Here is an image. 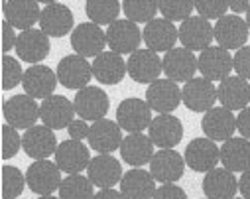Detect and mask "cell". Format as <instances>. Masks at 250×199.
<instances>
[{"label": "cell", "instance_id": "1", "mask_svg": "<svg viewBox=\"0 0 250 199\" xmlns=\"http://www.w3.org/2000/svg\"><path fill=\"white\" fill-rule=\"evenodd\" d=\"M55 73H57L59 85H63L65 89H71V91H81L91 83L93 63H89V59L83 55L71 53L59 59Z\"/></svg>", "mask_w": 250, "mask_h": 199}, {"label": "cell", "instance_id": "2", "mask_svg": "<svg viewBox=\"0 0 250 199\" xmlns=\"http://www.w3.org/2000/svg\"><path fill=\"white\" fill-rule=\"evenodd\" d=\"M2 116L8 124H12L18 130H28L36 126L40 118V105L38 99L22 93V95H12L10 99L4 101L2 105Z\"/></svg>", "mask_w": 250, "mask_h": 199}, {"label": "cell", "instance_id": "3", "mask_svg": "<svg viewBox=\"0 0 250 199\" xmlns=\"http://www.w3.org/2000/svg\"><path fill=\"white\" fill-rule=\"evenodd\" d=\"M144 42L142 30L136 22L130 20H116L110 26H106V45L110 51L120 55H130L136 49H140V44Z\"/></svg>", "mask_w": 250, "mask_h": 199}, {"label": "cell", "instance_id": "4", "mask_svg": "<svg viewBox=\"0 0 250 199\" xmlns=\"http://www.w3.org/2000/svg\"><path fill=\"white\" fill-rule=\"evenodd\" d=\"M197 67L201 77L209 79V81H223L227 79L232 69H234V63H232V53L221 45H209L207 49H203L197 57Z\"/></svg>", "mask_w": 250, "mask_h": 199}, {"label": "cell", "instance_id": "5", "mask_svg": "<svg viewBox=\"0 0 250 199\" xmlns=\"http://www.w3.org/2000/svg\"><path fill=\"white\" fill-rule=\"evenodd\" d=\"M126 67H128L130 79L140 85H150V83L158 81L160 75L164 73V65H162L160 55L148 47L136 49L134 53H130L126 59Z\"/></svg>", "mask_w": 250, "mask_h": 199}, {"label": "cell", "instance_id": "6", "mask_svg": "<svg viewBox=\"0 0 250 199\" xmlns=\"http://www.w3.org/2000/svg\"><path fill=\"white\" fill-rule=\"evenodd\" d=\"M116 122L128 134L144 132L152 122V109L142 99H134V97L124 99L116 107Z\"/></svg>", "mask_w": 250, "mask_h": 199}, {"label": "cell", "instance_id": "7", "mask_svg": "<svg viewBox=\"0 0 250 199\" xmlns=\"http://www.w3.org/2000/svg\"><path fill=\"white\" fill-rule=\"evenodd\" d=\"M219 101L217 85L205 77H193L181 89V103L193 112H207Z\"/></svg>", "mask_w": 250, "mask_h": 199}, {"label": "cell", "instance_id": "8", "mask_svg": "<svg viewBox=\"0 0 250 199\" xmlns=\"http://www.w3.org/2000/svg\"><path fill=\"white\" fill-rule=\"evenodd\" d=\"M61 181L63 177H61L59 166L49 160H34L26 172V183L38 195H53Z\"/></svg>", "mask_w": 250, "mask_h": 199}, {"label": "cell", "instance_id": "9", "mask_svg": "<svg viewBox=\"0 0 250 199\" xmlns=\"http://www.w3.org/2000/svg\"><path fill=\"white\" fill-rule=\"evenodd\" d=\"M162 65H164L166 77L175 81V83H187L189 79H193L195 73L199 71L195 53L191 49L183 47V45L169 49L162 57Z\"/></svg>", "mask_w": 250, "mask_h": 199}, {"label": "cell", "instance_id": "10", "mask_svg": "<svg viewBox=\"0 0 250 199\" xmlns=\"http://www.w3.org/2000/svg\"><path fill=\"white\" fill-rule=\"evenodd\" d=\"M177 30H179L181 45L191 51H203L215 40V26L211 24V20H207L199 14L183 20Z\"/></svg>", "mask_w": 250, "mask_h": 199}, {"label": "cell", "instance_id": "11", "mask_svg": "<svg viewBox=\"0 0 250 199\" xmlns=\"http://www.w3.org/2000/svg\"><path fill=\"white\" fill-rule=\"evenodd\" d=\"M73 105H75L77 116H81L87 122L89 120L97 122V120L106 116V112L110 109V99H108L104 89L95 87V85H87L85 89L77 91V95L73 99Z\"/></svg>", "mask_w": 250, "mask_h": 199}, {"label": "cell", "instance_id": "12", "mask_svg": "<svg viewBox=\"0 0 250 199\" xmlns=\"http://www.w3.org/2000/svg\"><path fill=\"white\" fill-rule=\"evenodd\" d=\"M71 47L77 55L83 57H97L106 47V32L95 22L77 24L71 32Z\"/></svg>", "mask_w": 250, "mask_h": 199}, {"label": "cell", "instance_id": "13", "mask_svg": "<svg viewBox=\"0 0 250 199\" xmlns=\"http://www.w3.org/2000/svg\"><path fill=\"white\" fill-rule=\"evenodd\" d=\"M185 166H189L193 172H211L213 168H217V164H221V148L217 146L215 140L211 138H193L185 148Z\"/></svg>", "mask_w": 250, "mask_h": 199}, {"label": "cell", "instance_id": "14", "mask_svg": "<svg viewBox=\"0 0 250 199\" xmlns=\"http://www.w3.org/2000/svg\"><path fill=\"white\" fill-rule=\"evenodd\" d=\"M55 132L45 124H36L22 134V150L32 160H47L57 150Z\"/></svg>", "mask_w": 250, "mask_h": 199}, {"label": "cell", "instance_id": "15", "mask_svg": "<svg viewBox=\"0 0 250 199\" xmlns=\"http://www.w3.org/2000/svg\"><path fill=\"white\" fill-rule=\"evenodd\" d=\"M75 105L63 95H51L40 105V120L51 130L67 128L75 120Z\"/></svg>", "mask_w": 250, "mask_h": 199}, {"label": "cell", "instance_id": "16", "mask_svg": "<svg viewBox=\"0 0 250 199\" xmlns=\"http://www.w3.org/2000/svg\"><path fill=\"white\" fill-rule=\"evenodd\" d=\"M16 55L20 61L38 65L42 63L49 51H51V44H49V36L43 30L38 28H30L18 34V42H16Z\"/></svg>", "mask_w": 250, "mask_h": 199}, {"label": "cell", "instance_id": "17", "mask_svg": "<svg viewBox=\"0 0 250 199\" xmlns=\"http://www.w3.org/2000/svg\"><path fill=\"white\" fill-rule=\"evenodd\" d=\"M146 103L158 114H169L181 105V89L171 79H158L146 89Z\"/></svg>", "mask_w": 250, "mask_h": 199}, {"label": "cell", "instance_id": "18", "mask_svg": "<svg viewBox=\"0 0 250 199\" xmlns=\"http://www.w3.org/2000/svg\"><path fill=\"white\" fill-rule=\"evenodd\" d=\"M89 148L99 154H112L114 150H120L122 146V128L116 120L101 118L91 124L89 132Z\"/></svg>", "mask_w": 250, "mask_h": 199}, {"label": "cell", "instance_id": "19", "mask_svg": "<svg viewBox=\"0 0 250 199\" xmlns=\"http://www.w3.org/2000/svg\"><path fill=\"white\" fill-rule=\"evenodd\" d=\"M248 32H250V28H248L246 20H242L238 14H227L223 18H219L215 24L217 45H221L229 51L244 47L248 42Z\"/></svg>", "mask_w": 250, "mask_h": 199}, {"label": "cell", "instance_id": "20", "mask_svg": "<svg viewBox=\"0 0 250 199\" xmlns=\"http://www.w3.org/2000/svg\"><path fill=\"white\" fill-rule=\"evenodd\" d=\"M89 162H91L89 148L81 140H73V138L63 140V142H59L55 150V164L67 176L81 174L83 170L89 168Z\"/></svg>", "mask_w": 250, "mask_h": 199}, {"label": "cell", "instance_id": "21", "mask_svg": "<svg viewBox=\"0 0 250 199\" xmlns=\"http://www.w3.org/2000/svg\"><path fill=\"white\" fill-rule=\"evenodd\" d=\"M183 170L185 158L173 148H160L150 162V174L160 183H175L177 179H181Z\"/></svg>", "mask_w": 250, "mask_h": 199}, {"label": "cell", "instance_id": "22", "mask_svg": "<svg viewBox=\"0 0 250 199\" xmlns=\"http://www.w3.org/2000/svg\"><path fill=\"white\" fill-rule=\"evenodd\" d=\"M201 128L207 138L215 142H225L232 138V134L236 132V116L225 107H213L203 114Z\"/></svg>", "mask_w": 250, "mask_h": 199}, {"label": "cell", "instance_id": "23", "mask_svg": "<svg viewBox=\"0 0 250 199\" xmlns=\"http://www.w3.org/2000/svg\"><path fill=\"white\" fill-rule=\"evenodd\" d=\"M73 26H75V18L69 6L61 2L43 6L40 16V30H43L49 38H63L75 30Z\"/></svg>", "mask_w": 250, "mask_h": 199}, {"label": "cell", "instance_id": "24", "mask_svg": "<svg viewBox=\"0 0 250 199\" xmlns=\"http://www.w3.org/2000/svg\"><path fill=\"white\" fill-rule=\"evenodd\" d=\"M142 36H144L146 47L156 53L160 51L167 53L179 42V30L167 18H154L152 22H148L142 30Z\"/></svg>", "mask_w": 250, "mask_h": 199}, {"label": "cell", "instance_id": "25", "mask_svg": "<svg viewBox=\"0 0 250 199\" xmlns=\"http://www.w3.org/2000/svg\"><path fill=\"white\" fill-rule=\"evenodd\" d=\"M57 73L47 67V65H32V67L26 69L24 73V81H22V87H24V93L38 99V101H43L47 97L53 95L55 87H57Z\"/></svg>", "mask_w": 250, "mask_h": 199}, {"label": "cell", "instance_id": "26", "mask_svg": "<svg viewBox=\"0 0 250 199\" xmlns=\"http://www.w3.org/2000/svg\"><path fill=\"white\" fill-rule=\"evenodd\" d=\"M148 136L158 148H175L183 138V124L177 116L158 114L148 126Z\"/></svg>", "mask_w": 250, "mask_h": 199}, {"label": "cell", "instance_id": "27", "mask_svg": "<svg viewBox=\"0 0 250 199\" xmlns=\"http://www.w3.org/2000/svg\"><path fill=\"white\" fill-rule=\"evenodd\" d=\"M122 166L112 154H99L91 158L87 168V177L101 189L114 187L122 179Z\"/></svg>", "mask_w": 250, "mask_h": 199}, {"label": "cell", "instance_id": "28", "mask_svg": "<svg viewBox=\"0 0 250 199\" xmlns=\"http://www.w3.org/2000/svg\"><path fill=\"white\" fill-rule=\"evenodd\" d=\"M217 97L221 107L229 109V111H242L248 107L250 103V85L248 79L240 77V75H229L227 79H223L217 87Z\"/></svg>", "mask_w": 250, "mask_h": 199}, {"label": "cell", "instance_id": "29", "mask_svg": "<svg viewBox=\"0 0 250 199\" xmlns=\"http://www.w3.org/2000/svg\"><path fill=\"white\" fill-rule=\"evenodd\" d=\"M128 73L126 61L120 53L114 51H103L93 61V77L101 85H118Z\"/></svg>", "mask_w": 250, "mask_h": 199}, {"label": "cell", "instance_id": "30", "mask_svg": "<svg viewBox=\"0 0 250 199\" xmlns=\"http://www.w3.org/2000/svg\"><path fill=\"white\" fill-rule=\"evenodd\" d=\"M120 154H122L124 164H128L132 168H142V166L152 162L156 152H154V142L148 134L134 132V134L124 136L122 146H120Z\"/></svg>", "mask_w": 250, "mask_h": 199}, {"label": "cell", "instance_id": "31", "mask_svg": "<svg viewBox=\"0 0 250 199\" xmlns=\"http://www.w3.org/2000/svg\"><path fill=\"white\" fill-rule=\"evenodd\" d=\"M2 12H4V20H8L20 32L34 28V24H40V16H42L38 0H6Z\"/></svg>", "mask_w": 250, "mask_h": 199}, {"label": "cell", "instance_id": "32", "mask_svg": "<svg viewBox=\"0 0 250 199\" xmlns=\"http://www.w3.org/2000/svg\"><path fill=\"white\" fill-rule=\"evenodd\" d=\"M203 193L207 199H234L238 193V179L227 168H213L203 177Z\"/></svg>", "mask_w": 250, "mask_h": 199}, {"label": "cell", "instance_id": "33", "mask_svg": "<svg viewBox=\"0 0 250 199\" xmlns=\"http://www.w3.org/2000/svg\"><path fill=\"white\" fill-rule=\"evenodd\" d=\"M156 189V179L150 170L132 168L120 179V191L126 199H152Z\"/></svg>", "mask_w": 250, "mask_h": 199}, {"label": "cell", "instance_id": "34", "mask_svg": "<svg viewBox=\"0 0 250 199\" xmlns=\"http://www.w3.org/2000/svg\"><path fill=\"white\" fill-rule=\"evenodd\" d=\"M221 164L223 168L242 174L250 168V140L244 136H232L221 146Z\"/></svg>", "mask_w": 250, "mask_h": 199}, {"label": "cell", "instance_id": "35", "mask_svg": "<svg viewBox=\"0 0 250 199\" xmlns=\"http://www.w3.org/2000/svg\"><path fill=\"white\" fill-rule=\"evenodd\" d=\"M57 191H59V199H93L95 183L81 174H71L63 177Z\"/></svg>", "mask_w": 250, "mask_h": 199}, {"label": "cell", "instance_id": "36", "mask_svg": "<svg viewBox=\"0 0 250 199\" xmlns=\"http://www.w3.org/2000/svg\"><path fill=\"white\" fill-rule=\"evenodd\" d=\"M85 14L91 22L99 26H110L118 20L120 14V2L118 0H87Z\"/></svg>", "mask_w": 250, "mask_h": 199}, {"label": "cell", "instance_id": "37", "mask_svg": "<svg viewBox=\"0 0 250 199\" xmlns=\"http://www.w3.org/2000/svg\"><path fill=\"white\" fill-rule=\"evenodd\" d=\"M124 16L136 24H148L160 12L158 0H122Z\"/></svg>", "mask_w": 250, "mask_h": 199}, {"label": "cell", "instance_id": "38", "mask_svg": "<svg viewBox=\"0 0 250 199\" xmlns=\"http://www.w3.org/2000/svg\"><path fill=\"white\" fill-rule=\"evenodd\" d=\"M162 18H167L169 22H183L191 18L195 10V0H158Z\"/></svg>", "mask_w": 250, "mask_h": 199}, {"label": "cell", "instance_id": "39", "mask_svg": "<svg viewBox=\"0 0 250 199\" xmlns=\"http://www.w3.org/2000/svg\"><path fill=\"white\" fill-rule=\"evenodd\" d=\"M26 187V174L16 166H2V199H16Z\"/></svg>", "mask_w": 250, "mask_h": 199}, {"label": "cell", "instance_id": "40", "mask_svg": "<svg viewBox=\"0 0 250 199\" xmlns=\"http://www.w3.org/2000/svg\"><path fill=\"white\" fill-rule=\"evenodd\" d=\"M24 69L20 65V59L4 53L2 55V89L4 91H10L18 85H22L24 81Z\"/></svg>", "mask_w": 250, "mask_h": 199}, {"label": "cell", "instance_id": "41", "mask_svg": "<svg viewBox=\"0 0 250 199\" xmlns=\"http://www.w3.org/2000/svg\"><path fill=\"white\" fill-rule=\"evenodd\" d=\"M22 148V136L18 134V128L12 124L2 126V160H12Z\"/></svg>", "mask_w": 250, "mask_h": 199}, {"label": "cell", "instance_id": "42", "mask_svg": "<svg viewBox=\"0 0 250 199\" xmlns=\"http://www.w3.org/2000/svg\"><path fill=\"white\" fill-rule=\"evenodd\" d=\"M195 10L207 20H219L227 16L229 0H195Z\"/></svg>", "mask_w": 250, "mask_h": 199}, {"label": "cell", "instance_id": "43", "mask_svg": "<svg viewBox=\"0 0 250 199\" xmlns=\"http://www.w3.org/2000/svg\"><path fill=\"white\" fill-rule=\"evenodd\" d=\"M232 63H234L236 75L250 81V45H244V47L236 49V53L232 55Z\"/></svg>", "mask_w": 250, "mask_h": 199}, {"label": "cell", "instance_id": "44", "mask_svg": "<svg viewBox=\"0 0 250 199\" xmlns=\"http://www.w3.org/2000/svg\"><path fill=\"white\" fill-rule=\"evenodd\" d=\"M152 199H187V193L183 187H179L175 183H162L156 189Z\"/></svg>", "mask_w": 250, "mask_h": 199}, {"label": "cell", "instance_id": "45", "mask_svg": "<svg viewBox=\"0 0 250 199\" xmlns=\"http://www.w3.org/2000/svg\"><path fill=\"white\" fill-rule=\"evenodd\" d=\"M16 42H18L16 28L8 20H2V51L8 53L12 47H16Z\"/></svg>", "mask_w": 250, "mask_h": 199}, {"label": "cell", "instance_id": "46", "mask_svg": "<svg viewBox=\"0 0 250 199\" xmlns=\"http://www.w3.org/2000/svg\"><path fill=\"white\" fill-rule=\"evenodd\" d=\"M67 132H69V138L73 140H85L89 138V132H91V126L87 124V120L79 118V120H73L69 126H67Z\"/></svg>", "mask_w": 250, "mask_h": 199}, {"label": "cell", "instance_id": "47", "mask_svg": "<svg viewBox=\"0 0 250 199\" xmlns=\"http://www.w3.org/2000/svg\"><path fill=\"white\" fill-rule=\"evenodd\" d=\"M236 132H240V136L250 140V107L238 111L236 116Z\"/></svg>", "mask_w": 250, "mask_h": 199}, {"label": "cell", "instance_id": "48", "mask_svg": "<svg viewBox=\"0 0 250 199\" xmlns=\"http://www.w3.org/2000/svg\"><path fill=\"white\" fill-rule=\"evenodd\" d=\"M238 193L244 199H250V168L242 172V176L238 177Z\"/></svg>", "mask_w": 250, "mask_h": 199}, {"label": "cell", "instance_id": "49", "mask_svg": "<svg viewBox=\"0 0 250 199\" xmlns=\"http://www.w3.org/2000/svg\"><path fill=\"white\" fill-rule=\"evenodd\" d=\"M93 199H126V197L122 195V191H116V189H112V187H106V189L97 191Z\"/></svg>", "mask_w": 250, "mask_h": 199}, {"label": "cell", "instance_id": "50", "mask_svg": "<svg viewBox=\"0 0 250 199\" xmlns=\"http://www.w3.org/2000/svg\"><path fill=\"white\" fill-rule=\"evenodd\" d=\"M248 8H250V0H229V10H232L234 14L248 12Z\"/></svg>", "mask_w": 250, "mask_h": 199}, {"label": "cell", "instance_id": "51", "mask_svg": "<svg viewBox=\"0 0 250 199\" xmlns=\"http://www.w3.org/2000/svg\"><path fill=\"white\" fill-rule=\"evenodd\" d=\"M38 2H40V4H45V6H47V4H53V2H59V0H38Z\"/></svg>", "mask_w": 250, "mask_h": 199}, {"label": "cell", "instance_id": "52", "mask_svg": "<svg viewBox=\"0 0 250 199\" xmlns=\"http://www.w3.org/2000/svg\"><path fill=\"white\" fill-rule=\"evenodd\" d=\"M38 199H59V197H55V195H40Z\"/></svg>", "mask_w": 250, "mask_h": 199}, {"label": "cell", "instance_id": "53", "mask_svg": "<svg viewBox=\"0 0 250 199\" xmlns=\"http://www.w3.org/2000/svg\"><path fill=\"white\" fill-rule=\"evenodd\" d=\"M246 24H248V28H250V8H248V12H246Z\"/></svg>", "mask_w": 250, "mask_h": 199}, {"label": "cell", "instance_id": "54", "mask_svg": "<svg viewBox=\"0 0 250 199\" xmlns=\"http://www.w3.org/2000/svg\"><path fill=\"white\" fill-rule=\"evenodd\" d=\"M234 199H244V197H234Z\"/></svg>", "mask_w": 250, "mask_h": 199}, {"label": "cell", "instance_id": "55", "mask_svg": "<svg viewBox=\"0 0 250 199\" xmlns=\"http://www.w3.org/2000/svg\"><path fill=\"white\" fill-rule=\"evenodd\" d=\"M16 199H18V197H16Z\"/></svg>", "mask_w": 250, "mask_h": 199}, {"label": "cell", "instance_id": "56", "mask_svg": "<svg viewBox=\"0 0 250 199\" xmlns=\"http://www.w3.org/2000/svg\"><path fill=\"white\" fill-rule=\"evenodd\" d=\"M205 199H207V197H205Z\"/></svg>", "mask_w": 250, "mask_h": 199}]
</instances>
